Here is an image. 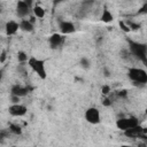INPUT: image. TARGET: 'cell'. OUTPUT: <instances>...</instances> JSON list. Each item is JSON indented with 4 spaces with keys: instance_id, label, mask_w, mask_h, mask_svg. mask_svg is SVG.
<instances>
[{
    "instance_id": "5",
    "label": "cell",
    "mask_w": 147,
    "mask_h": 147,
    "mask_svg": "<svg viewBox=\"0 0 147 147\" xmlns=\"http://www.w3.org/2000/svg\"><path fill=\"white\" fill-rule=\"evenodd\" d=\"M85 119L86 122H88L90 124H99L101 122V117H100V111L98 108L95 107H90L86 109L85 111Z\"/></svg>"
},
{
    "instance_id": "32",
    "label": "cell",
    "mask_w": 147,
    "mask_h": 147,
    "mask_svg": "<svg viewBox=\"0 0 147 147\" xmlns=\"http://www.w3.org/2000/svg\"><path fill=\"white\" fill-rule=\"evenodd\" d=\"M10 147H16V146H10Z\"/></svg>"
},
{
    "instance_id": "13",
    "label": "cell",
    "mask_w": 147,
    "mask_h": 147,
    "mask_svg": "<svg viewBox=\"0 0 147 147\" xmlns=\"http://www.w3.org/2000/svg\"><path fill=\"white\" fill-rule=\"evenodd\" d=\"M20 29L25 32H32L33 31V24L29 21V18L21 20L20 21Z\"/></svg>"
},
{
    "instance_id": "19",
    "label": "cell",
    "mask_w": 147,
    "mask_h": 147,
    "mask_svg": "<svg viewBox=\"0 0 147 147\" xmlns=\"http://www.w3.org/2000/svg\"><path fill=\"white\" fill-rule=\"evenodd\" d=\"M126 24L129 25V28H130V30L132 31H136V30H139V28H140V24H138V23H136V22H133V21H126Z\"/></svg>"
},
{
    "instance_id": "17",
    "label": "cell",
    "mask_w": 147,
    "mask_h": 147,
    "mask_svg": "<svg viewBox=\"0 0 147 147\" xmlns=\"http://www.w3.org/2000/svg\"><path fill=\"white\" fill-rule=\"evenodd\" d=\"M29 59H30V57H28V54H26L25 52L20 51V52L17 53V60H18V62H20L21 64H24L25 62H28Z\"/></svg>"
},
{
    "instance_id": "20",
    "label": "cell",
    "mask_w": 147,
    "mask_h": 147,
    "mask_svg": "<svg viewBox=\"0 0 147 147\" xmlns=\"http://www.w3.org/2000/svg\"><path fill=\"white\" fill-rule=\"evenodd\" d=\"M79 64H80L84 69H88L91 63H90V60H88L87 57H82V59H80V61H79Z\"/></svg>"
},
{
    "instance_id": "16",
    "label": "cell",
    "mask_w": 147,
    "mask_h": 147,
    "mask_svg": "<svg viewBox=\"0 0 147 147\" xmlns=\"http://www.w3.org/2000/svg\"><path fill=\"white\" fill-rule=\"evenodd\" d=\"M9 132L15 134V136H21L22 134V127L18 125V124H9V127H8Z\"/></svg>"
},
{
    "instance_id": "31",
    "label": "cell",
    "mask_w": 147,
    "mask_h": 147,
    "mask_svg": "<svg viewBox=\"0 0 147 147\" xmlns=\"http://www.w3.org/2000/svg\"><path fill=\"white\" fill-rule=\"evenodd\" d=\"M145 114H146V115H147V108H146V110H145Z\"/></svg>"
},
{
    "instance_id": "25",
    "label": "cell",
    "mask_w": 147,
    "mask_h": 147,
    "mask_svg": "<svg viewBox=\"0 0 147 147\" xmlns=\"http://www.w3.org/2000/svg\"><path fill=\"white\" fill-rule=\"evenodd\" d=\"M20 96H16V95H11V102H13V105H17V103H20Z\"/></svg>"
},
{
    "instance_id": "6",
    "label": "cell",
    "mask_w": 147,
    "mask_h": 147,
    "mask_svg": "<svg viewBox=\"0 0 147 147\" xmlns=\"http://www.w3.org/2000/svg\"><path fill=\"white\" fill-rule=\"evenodd\" d=\"M31 1H18L17 6H16V14L18 17H21L22 20H25V17L28 15H30V9H31Z\"/></svg>"
},
{
    "instance_id": "8",
    "label": "cell",
    "mask_w": 147,
    "mask_h": 147,
    "mask_svg": "<svg viewBox=\"0 0 147 147\" xmlns=\"http://www.w3.org/2000/svg\"><path fill=\"white\" fill-rule=\"evenodd\" d=\"M124 136L127 137V138H140V137H144V127L141 125H137L134 127H131V129H127L125 130L124 132Z\"/></svg>"
},
{
    "instance_id": "18",
    "label": "cell",
    "mask_w": 147,
    "mask_h": 147,
    "mask_svg": "<svg viewBox=\"0 0 147 147\" xmlns=\"http://www.w3.org/2000/svg\"><path fill=\"white\" fill-rule=\"evenodd\" d=\"M118 25H119V29L122 30V31H124L125 33H127V32H130L131 30H130V28H129V25L126 24V22L125 21H119L118 22Z\"/></svg>"
},
{
    "instance_id": "30",
    "label": "cell",
    "mask_w": 147,
    "mask_h": 147,
    "mask_svg": "<svg viewBox=\"0 0 147 147\" xmlns=\"http://www.w3.org/2000/svg\"><path fill=\"white\" fill-rule=\"evenodd\" d=\"M140 147H145V145H144V144H141V145H140Z\"/></svg>"
},
{
    "instance_id": "12",
    "label": "cell",
    "mask_w": 147,
    "mask_h": 147,
    "mask_svg": "<svg viewBox=\"0 0 147 147\" xmlns=\"http://www.w3.org/2000/svg\"><path fill=\"white\" fill-rule=\"evenodd\" d=\"M64 40V37L63 34L61 33H53L51 37H49V45L52 48H56L60 44H62Z\"/></svg>"
},
{
    "instance_id": "26",
    "label": "cell",
    "mask_w": 147,
    "mask_h": 147,
    "mask_svg": "<svg viewBox=\"0 0 147 147\" xmlns=\"http://www.w3.org/2000/svg\"><path fill=\"white\" fill-rule=\"evenodd\" d=\"M6 60V51H2L1 52V56H0V63H3Z\"/></svg>"
},
{
    "instance_id": "9",
    "label": "cell",
    "mask_w": 147,
    "mask_h": 147,
    "mask_svg": "<svg viewBox=\"0 0 147 147\" xmlns=\"http://www.w3.org/2000/svg\"><path fill=\"white\" fill-rule=\"evenodd\" d=\"M60 31H61V34H70V33H74L76 31V28H75V24L70 21H62L60 22Z\"/></svg>"
},
{
    "instance_id": "4",
    "label": "cell",
    "mask_w": 147,
    "mask_h": 147,
    "mask_svg": "<svg viewBox=\"0 0 147 147\" xmlns=\"http://www.w3.org/2000/svg\"><path fill=\"white\" fill-rule=\"evenodd\" d=\"M137 125H139V122H138V118H136V117H123V118H118L116 121L117 129L123 131V132L125 130L134 127Z\"/></svg>"
},
{
    "instance_id": "11",
    "label": "cell",
    "mask_w": 147,
    "mask_h": 147,
    "mask_svg": "<svg viewBox=\"0 0 147 147\" xmlns=\"http://www.w3.org/2000/svg\"><path fill=\"white\" fill-rule=\"evenodd\" d=\"M18 29H20V22H16V21H14V20L8 21V22L6 23V25H5V30H6V33H7L8 36L15 34V33L18 31Z\"/></svg>"
},
{
    "instance_id": "7",
    "label": "cell",
    "mask_w": 147,
    "mask_h": 147,
    "mask_svg": "<svg viewBox=\"0 0 147 147\" xmlns=\"http://www.w3.org/2000/svg\"><path fill=\"white\" fill-rule=\"evenodd\" d=\"M8 111L11 116L14 117H22L26 114L28 111V108L24 106V105H21V103H17V105H11L9 106L8 108Z\"/></svg>"
},
{
    "instance_id": "2",
    "label": "cell",
    "mask_w": 147,
    "mask_h": 147,
    "mask_svg": "<svg viewBox=\"0 0 147 147\" xmlns=\"http://www.w3.org/2000/svg\"><path fill=\"white\" fill-rule=\"evenodd\" d=\"M127 77L137 86H142L147 84V71L141 68H130L127 71Z\"/></svg>"
},
{
    "instance_id": "23",
    "label": "cell",
    "mask_w": 147,
    "mask_h": 147,
    "mask_svg": "<svg viewBox=\"0 0 147 147\" xmlns=\"http://www.w3.org/2000/svg\"><path fill=\"white\" fill-rule=\"evenodd\" d=\"M116 95L118 96V98H126L127 96V91L126 90H119V91H117L116 92Z\"/></svg>"
},
{
    "instance_id": "15",
    "label": "cell",
    "mask_w": 147,
    "mask_h": 147,
    "mask_svg": "<svg viewBox=\"0 0 147 147\" xmlns=\"http://www.w3.org/2000/svg\"><path fill=\"white\" fill-rule=\"evenodd\" d=\"M32 11H33V16H36L37 18H44V16H45V9L39 5H36L33 7Z\"/></svg>"
},
{
    "instance_id": "22",
    "label": "cell",
    "mask_w": 147,
    "mask_h": 147,
    "mask_svg": "<svg viewBox=\"0 0 147 147\" xmlns=\"http://www.w3.org/2000/svg\"><path fill=\"white\" fill-rule=\"evenodd\" d=\"M111 105H113L111 99H110L109 96H105L103 100H102V106H105V107H110Z\"/></svg>"
},
{
    "instance_id": "10",
    "label": "cell",
    "mask_w": 147,
    "mask_h": 147,
    "mask_svg": "<svg viewBox=\"0 0 147 147\" xmlns=\"http://www.w3.org/2000/svg\"><path fill=\"white\" fill-rule=\"evenodd\" d=\"M10 93L11 95H16V96H25L28 93H29V88L25 87V86H22V85H18V84H15L11 86L10 88Z\"/></svg>"
},
{
    "instance_id": "21",
    "label": "cell",
    "mask_w": 147,
    "mask_h": 147,
    "mask_svg": "<svg viewBox=\"0 0 147 147\" xmlns=\"http://www.w3.org/2000/svg\"><path fill=\"white\" fill-rule=\"evenodd\" d=\"M101 93H102L105 96H108V94L110 93V86L107 85V84L102 85V86H101Z\"/></svg>"
},
{
    "instance_id": "27",
    "label": "cell",
    "mask_w": 147,
    "mask_h": 147,
    "mask_svg": "<svg viewBox=\"0 0 147 147\" xmlns=\"http://www.w3.org/2000/svg\"><path fill=\"white\" fill-rule=\"evenodd\" d=\"M36 20H37V17H36V16H30V17H29V21H30L32 24H34Z\"/></svg>"
},
{
    "instance_id": "3",
    "label": "cell",
    "mask_w": 147,
    "mask_h": 147,
    "mask_svg": "<svg viewBox=\"0 0 147 147\" xmlns=\"http://www.w3.org/2000/svg\"><path fill=\"white\" fill-rule=\"evenodd\" d=\"M28 65L39 76L40 79H46L47 77V74H46V67H45V61L44 60H40V59H37L34 56H31L28 61Z\"/></svg>"
},
{
    "instance_id": "28",
    "label": "cell",
    "mask_w": 147,
    "mask_h": 147,
    "mask_svg": "<svg viewBox=\"0 0 147 147\" xmlns=\"http://www.w3.org/2000/svg\"><path fill=\"white\" fill-rule=\"evenodd\" d=\"M103 72H105V74H103V75H105V77H109V76H110V72L108 71V69H107V68H105V69H103Z\"/></svg>"
},
{
    "instance_id": "24",
    "label": "cell",
    "mask_w": 147,
    "mask_h": 147,
    "mask_svg": "<svg viewBox=\"0 0 147 147\" xmlns=\"http://www.w3.org/2000/svg\"><path fill=\"white\" fill-rule=\"evenodd\" d=\"M147 13V2L144 3V6L138 10V14H146Z\"/></svg>"
},
{
    "instance_id": "14",
    "label": "cell",
    "mask_w": 147,
    "mask_h": 147,
    "mask_svg": "<svg viewBox=\"0 0 147 147\" xmlns=\"http://www.w3.org/2000/svg\"><path fill=\"white\" fill-rule=\"evenodd\" d=\"M100 18H101V21H102L103 23H110V22L114 21V16H113V14L110 13V10H108V8H103Z\"/></svg>"
},
{
    "instance_id": "1",
    "label": "cell",
    "mask_w": 147,
    "mask_h": 147,
    "mask_svg": "<svg viewBox=\"0 0 147 147\" xmlns=\"http://www.w3.org/2000/svg\"><path fill=\"white\" fill-rule=\"evenodd\" d=\"M129 51L147 67V45L138 41H129Z\"/></svg>"
},
{
    "instance_id": "29",
    "label": "cell",
    "mask_w": 147,
    "mask_h": 147,
    "mask_svg": "<svg viewBox=\"0 0 147 147\" xmlns=\"http://www.w3.org/2000/svg\"><path fill=\"white\" fill-rule=\"evenodd\" d=\"M119 147H132V146H130V145H121Z\"/></svg>"
}]
</instances>
